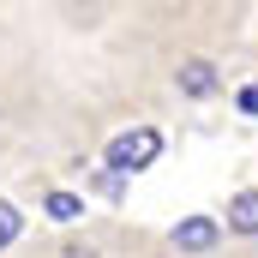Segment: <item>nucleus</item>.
Listing matches in <instances>:
<instances>
[{
  "mask_svg": "<svg viewBox=\"0 0 258 258\" xmlns=\"http://www.w3.org/2000/svg\"><path fill=\"white\" fill-rule=\"evenodd\" d=\"M240 108H246V114H258V84H252V90H240Z\"/></svg>",
  "mask_w": 258,
  "mask_h": 258,
  "instance_id": "obj_7",
  "label": "nucleus"
},
{
  "mask_svg": "<svg viewBox=\"0 0 258 258\" xmlns=\"http://www.w3.org/2000/svg\"><path fill=\"white\" fill-rule=\"evenodd\" d=\"M174 246H180V252H204V246H216V222H210V216H186V222L174 228Z\"/></svg>",
  "mask_w": 258,
  "mask_h": 258,
  "instance_id": "obj_2",
  "label": "nucleus"
},
{
  "mask_svg": "<svg viewBox=\"0 0 258 258\" xmlns=\"http://www.w3.org/2000/svg\"><path fill=\"white\" fill-rule=\"evenodd\" d=\"M162 156V132L156 126H132V132H120L114 144H108V168L114 174H138V168H150Z\"/></svg>",
  "mask_w": 258,
  "mask_h": 258,
  "instance_id": "obj_1",
  "label": "nucleus"
},
{
  "mask_svg": "<svg viewBox=\"0 0 258 258\" xmlns=\"http://www.w3.org/2000/svg\"><path fill=\"white\" fill-rule=\"evenodd\" d=\"M180 90H186V96H210V90H216L210 60H186V66H180Z\"/></svg>",
  "mask_w": 258,
  "mask_h": 258,
  "instance_id": "obj_3",
  "label": "nucleus"
},
{
  "mask_svg": "<svg viewBox=\"0 0 258 258\" xmlns=\"http://www.w3.org/2000/svg\"><path fill=\"white\" fill-rule=\"evenodd\" d=\"M228 222H234V234H258V192H240L228 204Z\"/></svg>",
  "mask_w": 258,
  "mask_h": 258,
  "instance_id": "obj_4",
  "label": "nucleus"
},
{
  "mask_svg": "<svg viewBox=\"0 0 258 258\" xmlns=\"http://www.w3.org/2000/svg\"><path fill=\"white\" fill-rule=\"evenodd\" d=\"M12 240H18V210L0 198V246H12Z\"/></svg>",
  "mask_w": 258,
  "mask_h": 258,
  "instance_id": "obj_6",
  "label": "nucleus"
},
{
  "mask_svg": "<svg viewBox=\"0 0 258 258\" xmlns=\"http://www.w3.org/2000/svg\"><path fill=\"white\" fill-rule=\"evenodd\" d=\"M42 210H48L54 222H72V216H84V204H78L72 192H48V198H42Z\"/></svg>",
  "mask_w": 258,
  "mask_h": 258,
  "instance_id": "obj_5",
  "label": "nucleus"
}]
</instances>
